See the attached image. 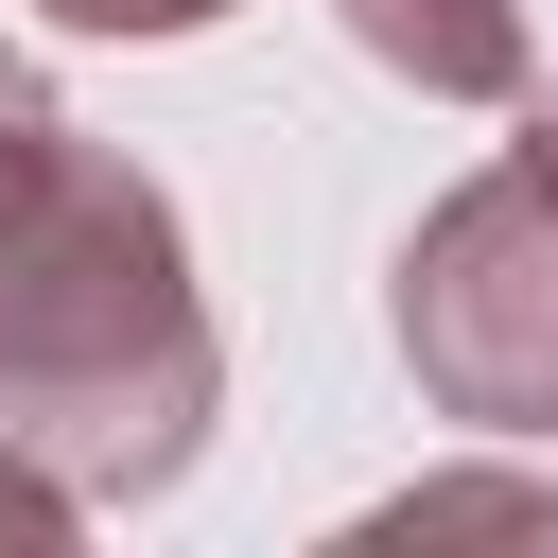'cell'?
Wrapping results in <instances>:
<instances>
[{
    "instance_id": "obj_1",
    "label": "cell",
    "mask_w": 558,
    "mask_h": 558,
    "mask_svg": "<svg viewBox=\"0 0 558 558\" xmlns=\"http://www.w3.org/2000/svg\"><path fill=\"white\" fill-rule=\"evenodd\" d=\"M209 401H227V349H209L174 192L70 140L52 192L0 227V436L52 453L87 506H157L209 453Z\"/></svg>"
},
{
    "instance_id": "obj_2",
    "label": "cell",
    "mask_w": 558,
    "mask_h": 558,
    "mask_svg": "<svg viewBox=\"0 0 558 558\" xmlns=\"http://www.w3.org/2000/svg\"><path fill=\"white\" fill-rule=\"evenodd\" d=\"M384 314H401V366H418L436 418L558 436V174L541 157H488L471 192H436Z\"/></svg>"
},
{
    "instance_id": "obj_3",
    "label": "cell",
    "mask_w": 558,
    "mask_h": 558,
    "mask_svg": "<svg viewBox=\"0 0 558 558\" xmlns=\"http://www.w3.org/2000/svg\"><path fill=\"white\" fill-rule=\"evenodd\" d=\"M331 17L418 105H523V0H331Z\"/></svg>"
},
{
    "instance_id": "obj_4",
    "label": "cell",
    "mask_w": 558,
    "mask_h": 558,
    "mask_svg": "<svg viewBox=\"0 0 558 558\" xmlns=\"http://www.w3.org/2000/svg\"><path fill=\"white\" fill-rule=\"evenodd\" d=\"M349 541H558V488H541V471H453V488L366 506Z\"/></svg>"
},
{
    "instance_id": "obj_5",
    "label": "cell",
    "mask_w": 558,
    "mask_h": 558,
    "mask_svg": "<svg viewBox=\"0 0 558 558\" xmlns=\"http://www.w3.org/2000/svg\"><path fill=\"white\" fill-rule=\"evenodd\" d=\"M52 157H70V122H52V87H35V52H0V227L52 192Z\"/></svg>"
},
{
    "instance_id": "obj_6",
    "label": "cell",
    "mask_w": 558,
    "mask_h": 558,
    "mask_svg": "<svg viewBox=\"0 0 558 558\" xmlns=\"http://www.w3.org/2000/svg\"><path fill=\"white\" fill-rule=\"evenodd\" d=\"M70 523H87V488H70L52 453H17V436H0V541H70Z\"/></svg>"
},
{
    "instance_id": "obj_7",
    "label": "cell",
    "mask_w": 558,
    "mask_h": 558,
    "mask_svg": "<svg viewBox=\"0 0 558 558\" xmlns=\"http://www.w3.org/2000/svg\"><path fill=\"white\" fill-rule=\"evenodd\" d=\"M35 17H70V35H209L227 0H35Z\"/></svg>"
},
{
    "instance_id": "obj_8",
    "label": "cell",
    "mask_w": 558,
    "mask_h": 558,
    "mask_svg": "<svg viewBox=\"0 0 558 558\" xmlns=\"http://www.w3.org/2000/svg\"><path fill=\"white\" fill-rule=\"evenodd\" d=\"M523 157H541V174H558V87H541V105H523Z\"/></svg>"
}]
</instances>
